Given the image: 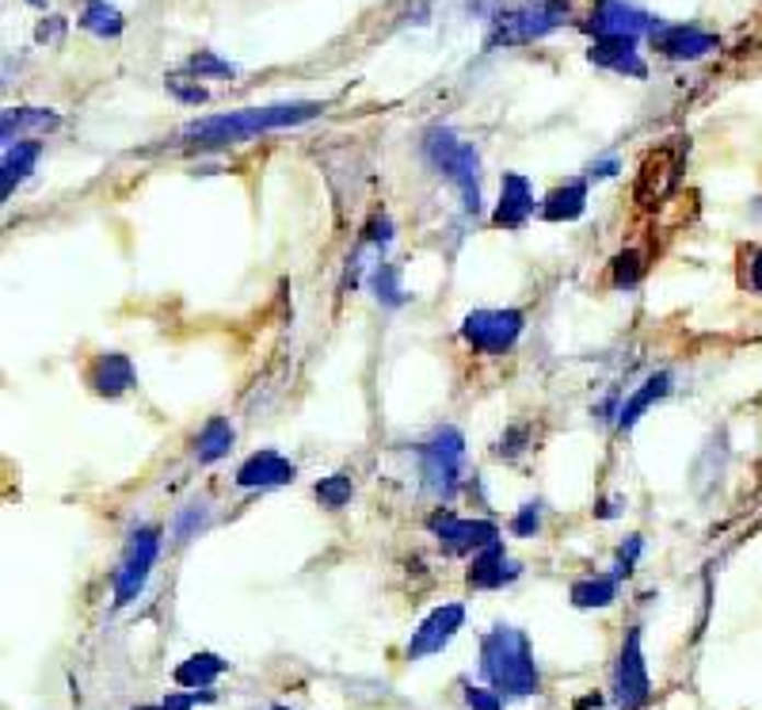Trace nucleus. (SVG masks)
Segmentation results:
<instances>
[{
  "mask_svg": "<svg viewBox=\"0 0 762 710\" xmlns=\"http://www.w3.org/2000/svg\"><path fill=\"white\" fill-rule=\"evenodd\" d=\"M320 103L312 100H294V103H268V108H240L229 111V115H206L187 123L180 134H175V146L180 149H226V146H240V142L255 138V134L268 131H286V126H302L309 119L320 115Z\"/></svg>",
  "mask_w": 762,
  "mask_h": 710,
  "instance_id": "obj_1",
  "label": "nucleus"
},
{
  "mask_svg": "<svg viewBox=\"0 0 762 710\" xmlns=\"http://www.w3.org/2000/svg\"><path fill=\"white\" fill-rule=\"evenodd\" d=\"M480 673L500 696H537L542 673L531 650V638L519 627H496L480 638Z\"/></svg>",
  "mask_w": 762,
  "mask_h": 710,
  "instance_id": "obj_2",
  "label": "nucleus"
},
{
  "mask_svg": "<svg viewBox=\"0 0 762 710\" xmlns=\"http://www.w3.org/2000/svg\"><path fill=\"white\" fill-rule=\"evenodd\" d=\"M572 23V4L568 0H531V4L503 8L496 12L492 27L485 35V50H500V46H526L537 38L553 35V31Z\"/></svg>",
  "mask_w": 762,
  "mask_h": 710,
  "instance_id": "obj_3",
  "label": "nucleus"
},
{
  "mask_svg": "<svg viewBox=\"0 0 762 710\" xmlns=\"http://www.w3.org/2000/svg\"><path fill=\"white\" fill-rule=\"evenodd\" d=\"M423 157L431 169H439L462 195L465 214H480V154L477 146L462 142L446 126H431L423 134Z\"/></svg>",
  "mask_w": 762,
  "mask_h": 710,
  "instance_id": "obj_4",
  "label": "nucleus"
},
{
  "mask_svg": "<svg viewBox=\"0 0 762 710\" xmlns=\"http://www.w3.org/2000/svg\"><path fill=\"white\" fill-rule=\"evenodd\" d=\"M686 157H690L686 138H668L656 149H648L645 161H640V169H637V180H633V203L645 206V211L660 206L663 199L679 188Z\"/></svg>",
  "mask_w": 762,
  "mask_h": 710,
  "instance_id": "obj_5",
  "label": "nucleus"
},
{
  "mask_svg": "<svg viewBox=\"0 0 762 710\" xmlns=\"http://www.w3.org/2000/svg\"><path fill=\"white\" fill-rule=\"evenodd\" d=\"M462 462H465V436L457 428H439L428 443L420 447V470L423 485H428L431 497L451 500L462 485Z\"/></svg>",
  "mask_w": 762,
  "mask_h": 710,
  "instance_id": "obj_6",
  "label": "nucleus"
},
{
  "mask_svg": "<svg viewBox=\"0 0 762 710\" xmlns=\"http://www.w3.org/2000/svg\"><path fill=\"white\" fill-rule=\"evenodd\" d=\"M523 329H526L523 309H473L462 322V340L473 352L503 356L519 345Z\"/></svg>",
  "mask_w": 762,
  "mask_h": 710,
  "instance_id": "obj_7",
  "label": "nucleus"
},
{
  "mask_svg": "<svg viewBox=\"0 0 762 710\" xmlns=\"http://www.w3.org/2000/svg\"><path fill=\"white\" fill-rule=\"evenodd\" d=\"M648 699H652V680H648V661H645V630L629 627L614 665V703L617 710H640Z\"/></svg>",
  "mask_w": 762,
  "mask_h": 710,
  "instance_id": "obj_8",
  "label": "nucleus"
},
{
  "mask_svg": "<svg viewBox=\"0 0 762 710\" xmlns=\"http://www.w3.org/2000/svg\"><path fill=\"white\" fill-rule=\"evenodd\" d=\"M157 557H160V528L157 523H146V528H138L130 534V542H126L123 565L115 573V608H130L138 600Z\"/></svg>",
  "mask_w": 762,
  "mask_h": 710,
  "instance_id": "obj_9",
  "label": "nucleus"
},
{
  "mask_svg": "<svg viewBox=\"0 0 762 710\" xmlns=\"http://www.w3.org/2000/svg\"><path fill=\"white\" fill-rule=\"evenodd\" d=\"M428 528L446 554H480L485 546L500 542V528L492 520H465V516H454L451 508L431 512Z\"/></svg>",
  "mask_w": 762,
  "mask_h": 710,
  "instance_id": "obj_10",
  "label": "nucleus"
},
{
  "mask_svg": "<svg viewBox=\"0 0 762 710\" xmlns=\"http://www.w3.org/2000/svg\"><path fill=\"white\" fill-rule=\"evenodd\" d=\"M660 23H663L660 15L645 12V8H637V4H625V0H595L583 31L595 38H614V35L640 38V35H652Z\"/></svg>",
  "mask_w": 762,
  "mask_h": 710,
  "instance_id": "obj_11",
  "label": "nucleus"
},
{
  "mask_svg": "<svg viewBox=\"0 0 762 710\" xmlns=\"http://www.w3.org/2000/svg\"><path fill=\"white\" fill-rule=\"evenodd\" d=\"M465 627V608L462 604H443V608H435L428 619L420 622V627L412 630V638H408V661H420V657H435V653H443L446 645L454 642V634Z\"/></svg>",
  "mask_w": 762,
  "mask_h": 710,
  "instance_id": "obj_12",
  "label": "nucleus"
},
{
  "mask_svg": "<svg viewBox=\"0 0 762 710\" xmlns=\"http://www.w3.org/2000/svg\"><path fill=\"white\" fill-rule=\"evenodd\" d=\"M648 43L671 61H697V58H705V54L720 50V38L694 27V23H660V27L648 35Z\"/></svg>",
  "mask_w": 762,
  "mask_h": 710,
  "instance_id": "obj_13",
  "label": "nucleus"
},
{
  "mask_svg": "<svg viewBox=\"0 0 762 710\" xmlns=\"http://www.w3.org/2000/svg\"><path fill=\"white\" fill-rule=\"evenodd\" d=\"M294 477H298V466H294L286 454L271 451V447L248 454V459L237 466L240 489H278V485H291Z\"/></svg>",
  "mask_w": 762,
  "mask_h": 710,
  "instance_id": "obj_14",
  "label": "nucleus"
},
{
  "mask_svg": "<svg viewBox=\"0 0 762 710\" xmlns=\"http://www.w3.org/2000/svg\"><path fill=\"white\" fill-rule=\"evenodd\" d=\"M534 183L523 172H503L500 203H496L492 226L496 229H523L534 218Z\"/></svg>",
  "mask_w": 762,
  "mask_h": 710,
  "instance_id": "obj_15",
  "label": "nucleus"
},
{
  "mask_svg": "<svg viewBox=\"0 0 762 710\" xmlns=\"http://www.w3.org/2000/svg\"><path fill=\"white\" fill-rule=\"evenodd\" d=\"M588 61L599 69H610V74H617V77H633V81H645L648 77V66L637 50V38H625V35L595 38L588 50Z\"/></svg>",
  "mask_w": 762,
  "mask_h": 710,
  "instance_id": "obj_16",
  "label": "nucleus"
},
{
  "mask_svg": "<svg viewBox=\"0 0 762 710\" xmlns=\"http://www.w3.org/2000/svg\"><path fill=\"white\" fill-rule=\"evenodd\" d=\"M519 565L508 557V550H503V539L492 542V546H485L480 554H473L469 570H465V585L477 588V593H496V588L511 585V581L519 577Z\"/></svg>",
  "mask_w": 762,
  "mask_h": 710,
  "instance_id": "obj_17",
  "label": "nucleus"
},
{
  "mask_svg": "<svg viewBox=\"0 0 762 710\" xmlns=\"http://www.w3.org/2000/svg\"><path fill=\"white\" fill-rule=\"evenodd\" d=\"M84 379L100 397H123V394H130V390L138 386V371H134L130 356H123V352L95 356L92 363H88Z\"/></svg>",
  "mask_w": 762,
  "mask_h": 710,
  "instance_id": "obj_18",
  "label": "nucleus"
},
{
  "mask_svg": "<svg viewBox=\"0 0 762 710\" xmlns=\"http://www.w3.org/2000/svg\"><path fill=\"white\" fill-rule=\"evenodd\" d=\"M61 126V115L50 108H4L0 115V138L4 146H15V142H27L31 134H50Z\"/></svg>",
  "mask_w": 762,
  "mask_h": 710,
  "instance_id": "obj_19",
  "label": "nucleus"
},
{
  "mask_svg": "<svg viewBox=\"0 0 762 710\" xmlns=\"http://www.w3.org/2000/svg\"><path fill=\"white\" fill-rule=\"evenodd\" d=\"M229 673V661L221 657V653H191L187 661H180L175 665V673H172V680L180 684V688H187V691H206L211 688L218 676H226Z\"/></svg>",
  "mask_w": 762,
  "mask_h": 710,
  "instance_id": "obj_20",
  "label": "nucleus"
},
{
  "mask_svg": "<svg viewBox=\"0 0 762 710\" xmlns=\"http://www.w3.org/2000/svg\"><path fill=\"white\" fill-rule=\"evenodd\" d=\"M668 394H671V371H656L652 379H645V386H640L637 394H633L629 402L617 409V420H614L617 432H629V428L637 425V420L645 417L656 402H663Z\"/></svg>",
  "mask_w": 762,
  "mask_h": 710,
  "instance_id": "obj_21",
  "label": "nucleus"
},
{
  "mask_svg": "<svg viewBox=\"0 0 762 710\" xmlns=\"http://www.w3.org/2000/svg\"><path fill=\"white\" fill-rule=\"evenodd\" d=\"M43 157V142H15L4 146V165H0V195L12 199V191L31 177V169Z\"/></svg>",
  "mask_w": 762,
  "mask_h": 710,
  "instance_id": "obj_22",
  "label": "nucleus"
},
{
  "mask_svg": "<svg viewBox=\"0 0 762 710\" xmlns=\"http://www.w3.org/2000/svg\"><path fill=\"white\" fill-rule=\"evenodd\" d=\"M583 211H588V180H568L542 199L545 222H576Z\"/></svg>",
  "mask_w": 762,
  "mask_h": 710,
  "instance_id": "obj_23",
  "label": "nucleus"
},
{
  "mask_svg": "<svg viewBox=\"0 0 762 710\" xmlns=\"http://www.w3.org/2000/svg\"><path fill=\"white\" fill-rule=\"evenodd\" d=\"M617 585H622V581H617L614 573H599V577H583V581H576V585L568 588V600H572V608H580V611H591V608H610V604L617 600Z\"/></svg>",
  "mask_w": 762,
  "mask_h": 710,
  "instance_id": "obj_24",
  "label": "nucleus"
},
{
  "mask_svg": "<svg viewBox=\"0 0 762 710\" xmlns=\"http://www.w3.org/2000/svg\"><path fill=\"white\" fill-rule=\"evenodd\" d=\"M232 443H237V432H232V425L226 417H211L203 425V432L195 436V459L203 462V466H211V462L226 459V454L232 451Z\"/></svg>",
  "mask_w": 762,
  "mask_h": 710,
  "instance_id": "obj_25",
  "label": "nucleus"
},
{
  "mask_svg": "<svg viewBox=\"0 0 762 710\" xmlns=\"http://www.w3.org/2000/svg\"><path fill=\"white\" fill-rule=\"evenodd\" d=\"M80 27L95 38H118L126 27L123 12L107 0H84V12H80Z\"/></svg>",
  "mask_w": 762,
  "mask_h": 710,
  "instance_id": "obj_26",
  "label": "nucleus"
},
{
  "mask_svg": "<svg viewBox=\"0 0 762 710\" xmlns=\"http://www.w3.org/2000/svg\"><path fill=\"white\" fill-rule=\"evenodd\" d=\"M211 523V505L206 500H198V505H187V508H180V516H175V523H172V539H175V546H187L191 539H198V531Z\"/></svg>",
  "mask_w": 762,
  "mask_h": 710,
  "instance_id": "obj_27",
  "label": "nucleus"
},
{
  "mask_svg": "<svg viewBox=\"0 0 762 710\" xmlns=\"http://www.w3.org/2000/svg\"><path fill=\"white\" fill-rule=\"evenodd\" d=\"M645 257H640L637 249H625L614 257V268H610V279H614L617 291H633V286L645 279Z\"/></svg>",
  "mask_w": 762,
  "mask_h": 710,
  "instance_id": "obj_28",
  "label": "nucleus"
},
{
  "mask_svg": "<svg viewBox=\"0 0 762 710\" xmlns=\"http://www.w3.org/2000/svg\"><path fill=\"white\" fill-rule=\"evenodd\" d=\"M183 69H187L191 77H198V81H206V77H237V66L226 58H218L214 50H195L187 61H183Z\"/></svg>",
  "mask_w": 762,
  "mask_h": 710,
  "instance_id": "obj_29",
  "label": "nucleus"
},
{
  "mask_svg": "<svg viewBox=\"0 0 762 710\" xmlns=\"http://www.w3.org/2000/svg\"><path fill=\"white\" fill-rule=\"evenodd\" d=\"M312 493H317L320 505L332 508V512H335V508H343L351 497H355V482H351L348 474H332V477H320L317 489H312Z\"/></svg>",
  "mask_w": 762,
  "mask_h": 710,
  "instance_id": "obj_30",
  "label": "nucleus"
},
{
  "mask_svg": "<svg viewBox=\"0 0 762 710\" xmlns=\"http://www.w3.org/2000/svg\"><path fill=\"white\" fill-rule=\"evenodd\" d=\"M371 286H374V294H378V302H385V306H400V302H405V286H400V275H397V268H393V264H374Z\"/></svg>",
  "mask_w": 762,
  "mask_h": 710,
  "instance_id": "obj_31",
  "label": "nucleus"
},
{
  "mask_svg": "<svg viewBox=\"0 0 762 710\" xmlns=\"http://www.w3.org/2000/svg\"><path fill=\"white\" fill-rule=\"evenodd\" d=\"M542 520H545V505L542 500H531V505H523L515 512L511 534H515V539H534V534H542Z\"/></svg>",
  "mask_w": 762,
  "mask_h": 710,
  "instance_id": "obj_32",
  "label": "nucleus"
},
{
  "mask_svg": "<svg viewBox=\"0 0 762 710\" xmlns=\"http://www.w3.org/2000/svg\"><path fill=\"white\" fill-rule=\"evenodd\" d=\"M211 691H168L160 696L157 703H146V707H134V710H195L198 703H211Z\"/></svg>",
  "mask_w": 762,
  "mask_h": 710,
  "instance_id": "obj_33",
  "label": "nucleus"
},
{
  "mask_svg": "<svg viewBox=\"0 0 762 710\" xmlns=\"http://www.w3.org/2000/svg\"><path fill=\"white\" fill-rule=\"evenodd\" d=\"M640 554H645V534H629V539L617 546V562H614V570H610V573H614L617 581H625L633 570H637Z\"/></svg>",
  "mask_w": 762,
  "mask_h": 710,
  "instance_id": "obj_34",
  "label": "nucleus"
},
{
  "mask_svg": "<svg viewBox=\"0 0 762 710\" xmlns=\"http://www.w3.org/2000/svg\"><path fill=\"white\" fill-rule=\"evenodd\" d=\"M168 92L180 103H187V108H198V103H206V95H211L198 84V77H168Z\"/></svg>",
  "mask_w": 762,
  "mask_h": 710,
  "instance_id": "obj_35",
  "label": "nucleus"
},
{
  "mask_svg": "<svg viewBox=\"0 0 762 710\" xmlns=\"http://www.w3.org/2000/svg\"><path fill=\"white\" fill-rule=\"evenodd\" d=\"M465 707L469 710H503V696L496 688H469L465 691Z\"/></svg>",
  "mask_w": 762,
  "mask_h": 710,
  "instance_id": "obj_36",
  "label": "nucleus"
},
{
  "mask_svg": "<svg viewBox=\"0 0 762 710\" xmlns=\"http://www.w3.org/2000/svg\"><path fill=\"white\" fill-rule=\"evenodd\" d=\"M743 283H748V291L762 294V245L748 249V257H743Z\"/></svg>",
  "mask_w": 762,
  "mask_h": 710,
  "instance_id": "obj_37",
  "label": "nucleus"
},
{
  "mask_svg": "<svg viewBox=\"0 0 762 710\" xmlns=\"http://www.w3.org/2000/svg\"><path fill=\"white\" fill-rule=\"evenodd\" d=\"M523 451H526V428H511V432L500 440V447H496L500 459H519Z\"/></svg>",
  "mask_w": 762,
  "mask_h": 710,
  "instance_id": "obj_38",
  "label": "nucleus"
},
{
  "mask_svg": "<svg viewBox=\"0 0 762 710\" xmlns=\"http://www.w3.org/2000/svg\"><path fill=\"white\" fill-rule=\"evenodd\" d=\"M61 35H66V20H61V15H46L35 31L38 43H61Z\"/></svg>",
  "mask_w": 762,
  "mask_h": 710,
  "instance_id": "obj_39",
  "label": "nucleus"
},
{
  "mask_svg": "<svg viewBox=\"0 0 762 710\" xmlns=\"http://www.w3.org/2000/svg\"><path fill=\"white\" fill-rule=\"evenodd\" d=\"M366 241L378 245V249H385V245L393 241V222L385 218V214H382V218H374L371 226H366Z\"/></svg>",
  "mask_w": 762,
  "mask_h": 710,
  "instance_id": "obj_40",
  "label": "nucleus"
},
{
  "mask_svg": "<svg viewBox=\"0 0 762 710\" xmlns=\"http://www.w3.org/2000/svg\"><path fill=\"white\" fill-rule=\"evenodd\" d=\"M622 172V161L617 157H606V161H595L588 169V180H610V177H617Z\"/></svg>",
  "mask_w": 762,
  "mask_h": 710,
  "instance_id": "obj_41",
  "label": "nucleus"
},
{
  "mask_svg": "<svg viewBox=\"0 0 762 710\" xmlns=\"http://www.w3.org/2000/svg\"><path fill=\"white\" fill-rule=\"evenodd\" d=\"M622 508H625V497H610V500H599L595 516L599 520H614V516H622Z\"/></svg>",
  "mask_w": 762,
  "mask_h": 710,
  "instance_id": "obj_42",
  "label": "nucleus"
},
{
  "mask_svg": "<svg viewBox=\"0 0 762 710\" xmlns=\"http://www.w3.org/2000/svg\"><path fill=\"white\" fill-rule=\"evenodd\" d=\"M27 4H35V8H43V0H27Z\"/></svg>",
  "mask_w": 762,
  "mask_h": 710,
  "instance_id": "obj_43",
  "label": "nucleus"
},
{
  "mask_svg": "<svg viewBox=\"0 0 762 710\" xmlns=\"http://www.w3.org/2000/svg\"><path fill=\"white\" fill-rule=\"evenodd\" d=\"M271 710H291V707H271Z\"/></svg>",
  "mask_w": 762,
  "mask_h": 710,
  "instance_id": "obj_44",
  "label": "nucleus"
}]
</instances>
